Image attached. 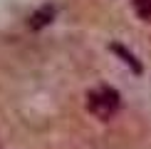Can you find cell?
<instances>
[{"label": "cell", "instance_id": "obj_4", "mask_svg": "<svg viewBox=\"0 0 151 149\" xmlns=\"http://www.w3.org/2000/svg\"><path fill=\"white\" fill-rule=\"evenodd\" d=\"M131 3H134L136 15H139L144 22H151V0H131Z\"/></svg>", "mask_w": 151, "mask_h": 149}, {"label": "cell", "instance_id": "obj_3", "mask_svg": "<svg viewBox=\"0 0 151 149\" xmlns=\"http://www.w3.org/2000/svg\"><path fill=\"white\" fill-rule=\"evenodd\" d=\"M52 20H55V8L52 5H42V8L30 17V27L40 30V27H45V25H50Z\"/></svg>", "mask_w": 151, "mask_h": 149}, {"label": "cell", "instance_id": "obj_2", "mask_svg": "<svg viewBox=\"0 0 151 149\" xmlns=\"http://www.w3.org/2000/svg\"><path fill=\"white\" fill-rule=\"evenodd\" d=\"M109 50H111L114 55H119V57H122V62L129 67V70H134L136 74H141V72H144V67H141V62L136 60V55H131L124 45H109Z\"/></svg>", "mask_w": 151, "mask_h": 149}, {"label": "cell", "instance_id": "obj_1", "mask_svg": "<svg viewBox=\"0 0 151 149\" xmlns=\"http://www.w3.org/2000/svg\"><path fill=\"white\" fill-rule=\"evenodd\" d=\"M87 107H89V112L94 117H99V119H111V117L119 112V107H122V97H119L116 90H111V87H97V90L89 92V97H87Z\"/></svg>", "mask_w": 151, "mask_h": 149}]
</instances>
